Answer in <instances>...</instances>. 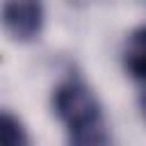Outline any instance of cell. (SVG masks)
Wrapping results in <instances>:
<instances>
[{"instance_id": "cell-1", "label": "cell", "mask_w": 146, "mask_h": 146, "mask_svg": "<svg viewBox=\"0 0 146 146\" xmlns=\"http://www.w3.org/2000/svg\"><path fill=\"white\" fill-rule=\"evenodd\" d=\"M52 107L66 125L68 146H110V130L103 107L89 84L80 78H66L55 87Z\"/></svg>"}, {"instance_id": "cell-2", "label": "cell", "mask_w": 146, "mask_h": 146, "mask_svg": "<svg viewBox=\"0 0 146 146\" xmlns=\"http://www.w3.org/2000/svg\"><path fill=\"white\" fill-rule=\"evenodd\" d=\"M0 23L16 41H32L43 27V7L39 2H5L0 7Z\"/></svg>"}, {"instance_id": "cell-3", "label": "cell", "mask_w": 146, "mask_h": 146, "mask_svg": "<svg viewBox=\"0 0 146 146\" xmlns=\"http://www.w3.org/2000/svg\"><path fill=\"white\" fill-rule=\"evenodd\" d=\"M123 64L132 78L146 80V25H139L128 34L123 48Z\"/></svg>"}, {"instance_id": "cell-4", "label": "cell", "mask_w": 146, "mask_h": 146, "mask_svg": "<svg viewBox=\"0 0 146 146\" xmlns=\"http://www.w3.org/2000/svg\"><path fill=\"white\" fill-rule=\"evenodd\" d=\"M0 146H30V135L18 116L0 110Z\"/></svg>"}, {"instance_id": "cell-5", "label": "cell", "mask_w": 146, "mask_h": 146, "mask_svg": "<svg viewBox=\"0 0 146 146\" xmlns=\"http://www.w3.org/2000/svg\"><path fill=\"white\" fill-rule=\"evenodd\" d=\"M139 107H141V114H144V119H146V91L139 96Z\"/></svg>"}]
</instances>
